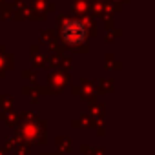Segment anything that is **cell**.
<instances>
[{
  "mask_svg": "<svg viewBox=\"0 0 155 155\" xmlns=\"http://www.w3.org/2000/svg\"><path fill=\"white\" fill-rule=\"evenodd\" d=\"M64 35H66V40H81L84 37V28L81 22H66L64 26Z\"/></svg>",
  "mask_w": 155,
  "mask_h": 155,
  "instance_id": "obj_1",
  "label": "cell"
}]
</instances>
